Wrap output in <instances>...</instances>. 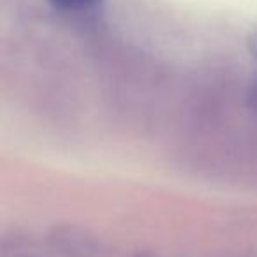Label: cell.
<instances>
[{"mask_svg":"<svg viewBox=\"0 0 257 257\" xmlns=\"http://www.w3.org/2000/svg\"><path fill=\"white\" fill-rule=\"evenodd\" d=\"M51 4L58 9H65V11H83V9H90L97 6L100 0H50Z\"/></svg>","mask_w":257,"mask_h":257,"instance_id":"cell-1","label":"cell"},{"mask_svg":"<svg viewBox=\"0 0 257 257\" xmlns=\"http://www.w3.org/2000/svg\"><path fill=\"white\" fill-rule=\"evenodd\" d=\"M248 48H250V53L257 58V32H253L252 36L248 37Z\"/></svg>","mask_w":257,"mask_h":257,"instance_id":"cell-3","label":"cell"},{"mask_svg":"<svg viewBox=\"0 0 257 257\" xmlns=\"http://www.w3.org/2000/svg\"><path fill=\"white\" fill-rule=\"evenodd\" d=\"M248 100H250V106H252V109L257 113V81L252 85V88H250V97H248Z\"/></svg>","mask_w":257,"mask_h":257,"instance_id":"cell-2","label":"cell"}]
</instances>
